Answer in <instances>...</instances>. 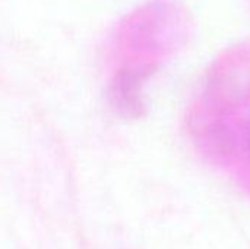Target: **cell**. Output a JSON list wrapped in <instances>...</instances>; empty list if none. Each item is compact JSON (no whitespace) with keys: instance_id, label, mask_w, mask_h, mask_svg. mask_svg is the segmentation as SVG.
<instances>
[{"instance_id":"obj_1","label":"cell","mask_w":250,"mask_h":249,"mask_svg":"<svg viewBox=\"0 0 250 249\" xmlns=\"http://www.w3.org/2000/svg\"><path fill=\"white\" fill-rule=\"evenodd\" d=\"M146 78L145 70L122 72L111 88V100L119 113L125 117H138L144 109L142 84Z\"/></svg>"},{"instance_id":"obj_2","label":"cell","mask_w":250,"mask_h":249,"mask_svg":"<svg viewBox=\"0 0 250 249\" xmlns=\"http://www.w3.org/2000/svg\"><path fill=\"white\" fill-rule=\"evenodd\" d=\"M248 151H249V154H250V129H249V134H248Z\"/></svg>"}]
</instances>
